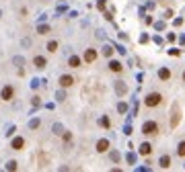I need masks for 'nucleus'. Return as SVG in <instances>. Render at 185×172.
Instances as JSON below:
<instances>
[{
  "label": "nucleus",
  "instance_id": "nucleus-10",
  "mask_svg": "<svg viewBox=\"0 0 185 172\" xmlns=\"http://www.w3.org/2000/svg\"><path fill=\"white\" fill-rule=\"evenodd\" d=\"M121 68H124V66H121L119 62H115V59L109 62V70H111V72H121Z\"/></svg>",
  "mask_w": 185,
  "mask_h": 172
},
{
  "label": "nucleus",
  "instance_id": "nucleus-21",
  "mask_svg": "<svg viewBox=\"0 0 185 172\" xmlns=\"http://www.w3.org/2000/svg\"><path fill=\"white\" fill-rule=\"evenodd\" d=\"M47 31H49V29H47V27H39V33H41V35H45Z\"/></svg>",
  "mask_w": 185,
  "mask_h": 172
},
{
  "label": "nucleus",
  "instance_id": "nucleus-2",
  "mask_svg": "<svg viewBox=\"0 0 185 172\" xmlns=\"http://www.w3.org/2000/svg\"><path fill=\"white\" fill-rule=\"evenodd\" d=\"M142 133H144V135H154V133H158V125H156L154 121H146V123L142 125Z\"/></svg>",
  "mask_w": 185,
  "mask_h": 172
},
{
  "label": "nucleus",
  "instance_id": "nucleus-14",
  "mask_svg": "<svg viewBox=\"0 0 185 172\" xmlns=\"http://www.w3.org/2000/svg\"><path fill=\"white\" fill-rule=\"evenodd\" d=\"M158 164H161V168H169V166H171V158H169V156H162Z\"/></svg>",
  "mask_w": 185,
  "mask_h": 172
},
{
  "label": "nucleus",
  "instance_id": "nucleus-3",
  "mask_svg": "<svg viewBox=\"0 0 185 172\" xmlns=\"http://www.w3.org/2000/svg\"><path fill=\"white\" fill-rule=\"evenodd\" d=\"M72 84H74V78H72V76H68V74L60 76V86H62V88H70Z\"/></svg>",
  "mask_w": 185,
  "mask_h": 172
},
{
  "label": "nucleus",
  "instance_id": "nucleus-7",
  "mask_svg": "<svg viewBox=\"0 0 185 172\" xmlns=\"http://www.w3.org/2000/svg\"><path fill=\"white\" fill-rule=\"evenodd\" d=\"M107 149H109V141H107V139H99V141H97V152L103 154V152H107Z\"/></svg>",
  "mask_w": 185,
  "mask_h": 172
},
{
  "label": "nucleus",
  "instance_id": "nucleus-13",
  "mask_svg": "<svg viewBox=\"0 0 185 172\" xmlns=\"http://www.w3.org/2000/svg\"><path fill=\"white\" fill-rule=\"evenodd\" d=\"M158 78H161V80H169V78H171V72H169L167 68L158 70Z\"/></svg>",
  "mask_w": 185,
  "mask_h": 172
},
{
  "label": "nucleus",
  "instance_id": "nucleus-16",
  "mask_svg": "<svg viewBox=\"0 0 185 172\" xmlns=\"http://www.w3.org/2000/svg\"><path fill=\"white\" fill-rule=\"evenodd\" d=\"M56 49H58V43H56V41H49V43H47V51H49V53H54Z\"/></svg>",
  "mask_w": 185,
  "mask_h": 172
},
{
  "label": "nucleus",
  "instance_id": "nucleus-17",
  "mask_svg": "<svg viewBox=\"0 0 185 172\" xmlns=\"http://www.w3.org/2000/svg\"><path fill=\"white\" fill-rule=\"evenodd\" d=\"M8 170H17V162H14V160L8 162Z\"/></svg>",
  "mask_w": 185,
  "mask_h": 172
},
{
  "label": "nucleus",
  "instance_id": "nucleus-4",
  "mask_svg": "<svg viewBox=\"0 0 185 172\" xmlns=\"http://www.w3.org/2000/svg\"><path fill=\"white\" fill-rule=\"evenodd\" d=\"M12 94H14V88H12V86H4V88H2V92H0V96H2L4 101H11Z\"/></svg>",
  "mask_w": 185,
  "mask_h": 172
},
{
  "label": "nucleus",
  "instance_id": "nucleus-22",
  "mask_svg": "<svg viewBox=\"0 0 185 172\" xmlns=\"http://www.w3.org/2000/svg\"><path fill=\"white\" fill-rule=\"evenodd\" d=\"M183 82H185V72H183Z\"/></svg>",
  "mask_w": 185,
  "mask_h": 172
},
{
  "label": "nucleus",
  "instance_id": "nucleus-1",
  "mask_svg": "<svg viewBox=\"0 0 185 172\" xmlns=\"http://www.w3.org/2000/svg\"><path fill=\"white\" fill-rule=\"evenodd\" d=\"M161 103H162V96L158 92H150V94L144 98V104H146V107H158Z\"/></svg>",
  "mask_w": 185,
  "mask_h": 172
},
{
  "label": "nucleus",
  "instance_id": "nucleus-20",
  "mask_svg": "<svg viewBox=\"0 0 185 172\" xmlns=\"http://www.w3.org/2000/svg\"><path fill=\"white\" fill-rule=\"evenodd\" d=\"M37 127H39V119H37V121H31V129H37Z\"/></svg>",
  "mask_w": 185,
  "mask_h": 172
},
{
  "label": "nucleus",
  "instance_id": "nucleus-15",
  "mask_svg": "<svg viewBox=\"0 0 185 172\" xmlns=\"http://www.w3.org/2000/svg\"><path fill=\"white\" fill-rule=\"evenodd\" d=\"M177 154H179L181 158H185V141H181V143L177 146Z\"/></svg>",
  "mask_w": 185,
  "mask_h": 172
},
{
  "label": "nucleus",
  "instance_id": "nucleus-6",
  "mask_svg": "<svg viewBox=\"0 0 185 172\" xmlns=\"http://www.w3.org/2000/svg\"><path fill=\"white\" fill-rule=\"evenodd\" d=\"M95 59H97V51H95V49H86V51H84V62L92 64Z\"/></svg>",
  "mask_w": 185,
  "mask_h": 172
},
{
  "label": "nucleus",
  "instance_id": "nucleus-18",
  "mask_svg": "<svg viewBox=\"0 0 185 172\" xmlns=\"http://www.w3.org/2000/svg\"><path fill=\"white\" fill-rule=\"evenodd\" d=\"M103 53H105V56H107V57H109V56H111V53H113V49H111V47H105V49H103Z\"/></svg>",
  "mask_w": 185,
  "mask_h": 172
},
{
  "label": "nucleus",
  "instance_id": "nucleus-12",
  "mask_svg": "<svg viewBox=\"0 0 185 172\" xmlns=\"http://www.w3.org/2000/svg\"><path fill=\"white\" fill-rule=\"evenodd\" d=\"M68 64L72 66V68H80V57H76V56H70Z\"/></svg>",
  "mask_w": 185,
  "mask_h": 172
},
{
  "label": "nucleus",
  "instance_id": "nucleus-19",
  "mask_svg": "<svg viewBox=\"0 0 185 172\" xmlns=\"http://www.w3.org/2000/svg\"><path fill=\"white\" fill-rule=\"evenodd\" d=\"M101 125H103V127H109V119H107V117H103V119H101Z\"/></svg>",
  "mask_w": 185,
  "mask_h": 172
},
{
  "label": "nucleus",
  "instance_id": "nucleus-9",
  "mask_svg": "<svg viewBox=\"0 0 185 172\" xmlns=\"http://www.w3.org/2000/svg\"><path fill=\"white\" fill-rule=\"evenodd\" d=\"M150 152H152L150 143H142V146H140V154H142V156H150Z\"/></svg>",
  "mask_w": 185,
  "mask_h": 172
},
{
  "label": "nucleus",
  "instance_id": "nucleus-11",
  "mask_svg": "<svg viewBox=\"0 0 185 172\" xmlns=\"http://www.w3.org/2000/svg\"><path fill=\"white\" fill-rule=\"evenodd\" d=\"M33 64L37 66V68H45V57H41V56H35Z\"/></svg>",
  "mask_w": 185,
  "mask_h": 172
},
{
  "label": "nucleus",
  "instance_id": "nucleus-8",
  "mask_svg": "<svg viewBox=\"0 0 185 172\" xmlns=\"http://www.w3.org/2000/svg\"><path fill=\"white\" fill-rule=\"evenodd\" d=\"M23 146H25L23 137H14L12 139V149H23Z\"/></svg>",
  "mask_w": 185,
  "mask_h": 172
},
{
  "label": "nucleus",
  "instance_id": "nucleus-5",
  "mask_svg": "<svg viewBox=\"0 0 185 172\" xmlns=\"http://www.w3.org/2000/svg\"><path fill=\"white\" fill-rule=\"evenodd\" d=\"M179 119H181V109L175 104V107H173V121H171V127H177Z\"/></svg>",
  "mask_w": 185,
  "mask_h": 172
}]
</instances>
